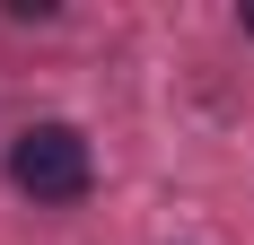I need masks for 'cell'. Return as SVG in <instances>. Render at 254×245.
<instances>
[{
	"instance_id": "6da1fadb",
	"label": "cell",
	"mask_w": 254,
	"mask_h": 245,
	"mask_svg": "<svg viewBox=\"0 0 254 245\" xmlns=\"http://www.w3.org/2000/svg\"><path fill=\"white\" fill-rule=\"evenodd\" d=\"M88 175H97V167H88V140H79L70 122H35V131L9 140V184L35 193V201H79Z\"/></svg>"
},
{
	"instance_id": "7a4b0ae2",
	"label": "cell",
	"mask_w": 254,
	"mask_h": 245,
	"mask_svg": "<svg viewBox=\"0 0 254 245\" xmlns=\"http://www.w3.org/2000/svg\"><path fill=\"white\" fill-rule=\"evenodd\" d=\"M246 35H254V0H246Z\"/></svg>"
}]
</instances>
